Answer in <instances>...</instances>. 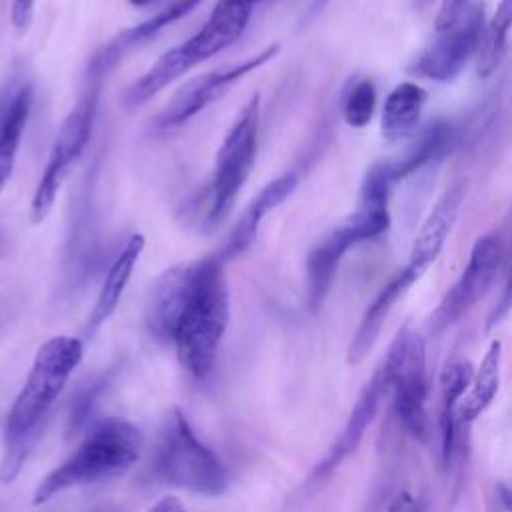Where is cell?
<instances>
[{
	"label": "cell",
	"instance_id": "obj_1",
	"mask_svg": "<svg viewBox=\"0 0 512 512\" xmlns=\"http://www.w3.org/2000/svg\"><path fill=\"white\" fill-rule=\"evenodd\" d=\"M82 356L84 344L74 336H52L38 348L24 386L6 416L0 458L2 484L14 482L22 472L42 434L50 408L62 394Z\"/></svg>",
	"mask_w": 512,
	"mask_h": 512
},
{
	"label": "cell",
	"instance_id": "obj_2",
	"mask_svg": "<svg viewBox=\"0 0 512 512\" xmlns=\"http://www.w3.org/2000/svg\"><path fill=\"white\" fill-rule=\"evenodd\" d=\"M230 318L224 262L214 252L202 258L200 276L178 316L172 346L180 366L196 380L210 376Z\"/></svg>",
	"mask_w": 512,
	"mask_h": 512
},
{
	"label": "cell",
	"instance_id": "obj_3",
	"mask_svg": "<svg viewBox=\"0 0 512 512\" xmlns=\"http://www.w3.org/2000/svg\"><path fill=\"white\" fill-rule=\"evenodd\" d=\"M142 432L128 420L104 418L96 422L78 448L54 470H50L34 488L32 504L40 506L56 494L108 480L128 470L140 456Z\"/></svg>",
	"mask_w": 512,
	"mask_h": 512
},
{
	"label": "cell",
	"instance_id": "obj_4",
	"mask_svg": "<svg viewBox=\"0 0 512 512\" xmlns=\"http://www.w3.org/2000/svg\"><path fill=\"white\" fill-rule=\"evenodd\" d=\"M250 16L252 8L236 0H218L198 32H194L182 44L166 50L138 80L126 88L122 96L124 108H140L166 86L182 78L188 70L232 46L246 30Z\"/></svg>",
	"mask_w": 512,
	"mask_h": 512
},
{
	"label": "cell",
	"instance_id": "obj_5",
	"mask_svg": "<svg viewBox=\"0 0 512 512\" xmlns=\"http://www.w3.org/2000/svg\"><path fill=\"white\" fill-rule=\"evenodd\" d=\"M152 474L200 496H218L230 484V474L218 454L192 430L180 408H172L160 430L152 456Z\"/></svg>",
	"mask_w": 512,
	"mask_h": 512
},
{
	"label": "cell",
	"instance_id": "obj_6",
	"mask_svg": "<svg viewBox=\"0 0 512 512\" xmlns=\"http://www.w3.org/2000/svg\"><path fill=\"white\" fill-rule=\"evenodd\" d=\"M102 84L104 82H98V80H84V86L80 90L76 104L70 108V112L62 120L52 140L42 176L38 178V184L30 200L32 224H40L46 220V216L56 204V198L60 194L64 180L68 178L72 166L78 162V158L86 150L94 130V122H96Z\"/></svg>",
	"mask_w": 512,
	"mask_h": 512
},
{
	"label": "cell",
	"instance_id": "obj_7",
	"mask_svg": "<svg viewBox=\"0 0 512 512\" xmlns=\"http://www.w3.org/2000/svg\"><path fill=\"white\" fill-rule=\"evenodd\" d=\"M260 128V94L248 98L228 128L214 160V170L208 184L206 222L220 224L240 196L258 152Z\"/></svg>",
	"mask_w": 512,
	"mask_h": 512
},
{
	"label": "cell",
	"instance_id": "obj_8",
	"mask_svg": "<svg viewBox=\"0 0 512 512\" xmlns=\"http://www.w3.org/2000/svg\"><path fill=\"white\" fill-rule=\"evenodd\" d=\"M378 370L384 376L386 390H392L398 420L410 436L418 442H426L430 436V420L426 412L428 370L422 336L410 330V326H402Z\"/></svg>",
	"mask_w": 512,
	"mask_h": 512
},
{
	"label": "cell",
	"instance_id": "obj_9",
	"mask_svg": "<svg viewBox=\"0 0 512 512\" xmlns=\"http://www.w3.org/2000/svg\"><path fill=\"white\" fill-rule=\"evenodd\" d=\"M280 52L278 44H270L258 54H252L236 64L210 70L206 74H200L192 80H188L184 86L176 90V94L170 98V102L164 106V110L152 120L150 128L154 132H168L174 130L188 120H192L196 114L204 112L210 104L218 102L226 92L232 90V86L242 80L244 76L252 74L260 66L268 64L276 54Z\"/></svg>",
	"mask_w": 512,
	"mask_h": 512
},
{
	"label": "cell",
	"instance_id": "obj_10",
	"mask_svg": "<svg viewBox=\"0 0 512 512\" xmlns=\"http://www.w3.org/2000/svg\"><path fill=\"white\" fill-rule=\"evenodd\" d=\"M502 264V246L494 234L480 236L470 252L468 264L430 318L434 332L458 322L492 286Z\"/></svg>",
	"mask_w": 512,
	"mask_h": 512
},
{
	"label": "cell",
	"instance_id": "obj_11",
	"mask_svg": "<svg viewBox=\"0 0 512 512\" xmlns=\"http://www.w3.org/2000/svg\"><path fill=\"white\" fill-rule=\"evenodd\" d=\"M484 28L482 10L466 6L462 16L452 26L438 32V38L418 56L414 72L434 82L454 80L466 62L476 56Z\"/></svg>",
	"mask_w": 512,
	"mask_h": 512
},
{
	"label": "cell",
	"instance_id": "obj_12",
	"mask_svg": "<svg viewBox=\"0 0 512 512\" xmlns=\"http://www.w3.org/2000/svg\"><path fill=\"white\" fill-rule=\"evenodd\" d=\"M200 270L202 258L174 264L154 280L144 306V326L156 342H172L174 326L200 276Z\"/></svg>",
	"mask_w": 512,
	"mask_h": 512
},
{
	"label": "cell",
	"instance_id": "obj_13",
	"mask_svg": "<svg viewBox=\"0 0 512 512\" xmlns=\"http://www.w3.org/2000/svg\"><path fill=\"white\" fill-rule=\"evenodd\" d=\"M202 0H174L166 8L158 10L154 16L146 18L144 22L130 26L116 36H112L108 42H104L88 60L84 80H98L104 82L106 76L136 48L148 44L154 40L164 28H168L172 22L180 20L182 16L190 14Z\"/></svg>",
	"mask_w": 512,
	"mask_h": 512
},
{
	"label": "cell",
	"instance_id": "obj_14",
	"mask_svg": "<svg viewBox=\"0 0 512 512\" xmlns=\"http://www.w3.org/2000/svg\"><path fill=\"white\" fill-rule=\"evenodd\" d=\"M386 392L388 390H386L384 376H382L380 370H376L374 376L362 388L358 400L354 402V406L350 410V416H348L346 424L342 426L340 434L336 436V440L332 442V446L328 448L324 458L308 474V478L304 482V488L312 490L318 484L326 482L334 474V470L358 448V444L364 438V432H366L368 424L374 420L376 410L380 406V400Z\"/></svg>",
	"mask_w": 512,
	"mask_h": 512
},
{
	"label": "cell",
	"instance_id": "obj_15",
	"mask_svg": "<svg viewBox=\"0 0 512 512\" xmlns=\"http://www.w3.org/2000/svg\"><path fill=\"white\" fill-rule=\"evenodd\" d=\"M366 236L358 222L350 216L344 224L328 232L320 242L312 246L306 256V300L312 312L320 310L328 290L334 282L342 256L350 246L364 242Z\"/></svg>",
	"mask_w": 512,
	"mask_h": 512
},
{
	"label": "cell",
	"instance_id": "obj_16",
	"mask_svg": "<svg viewBox=\"0 0 512 512\" xmlns=\"http://www.w3.org/2000/svg\"><path fill=\"white\" fill-rule=\"evenodd\" d=\"M300 176L294 170H286L274 180H270L246 206V210L236 220L234 228L230 230L224 244L216 250V254L222 258V262H230L250 250V246L256 242L260 222L266 218L268 212L278 208L296 188H298Z\"/></svg>",
	"mask_w": 512,
	"mask_h": 512
},
{
	"label": "cell",
	"instance_id": "obj_17",
	"mask_svg": "<svg viewBox=\"0 0 512 512\" xmlns=\"http://www.w3.org/2000/svg\"><path fill=\"white\" fill-rule=\"evenodd\" d=\"M464 184L462 182H454L450 188H446L440 198L436 200V204L432 206V210L428 212L426 220L422 222L412 250H410V258H408V268H412L418 276H422L428 266L438 258V254L442 252L454 224L458 218V212L462 208L464 202Z\"/></svg>",
	"mask_w": 512,
	"mask_h": 512
},
{
	"label": "cell",
	"instance_id": "obj_18",
	"mask_svg": "<svg viewBox=\"0 0 512 512\" xmlns=\"http://www.w3.org/2000/svg\"><path fill=\"white\" fill-rule=\"evenodd\" d=\"M144 236L140 232H134L128 236V240L124 242V246L118 250V254L114 256V260L108 264V270L104 274L102 286L98 290L96 302L90 310V316L86 320V336L90 338L92 334L98 332L100 326H104L108 322V318L116 312L122 294L132 278V272L142 256L144 250Z\"/></svg>",
	"mask_w": 512,
	"mask_h": 512
},
{
	"label": "cell",
	"instance_id": "obj_19",
	"mask_svg": "<svg viewBox=\"0 0 512 512\" xmlns=\"http://www.w3.org/2000/svg\"><path fill=\"white\" fill-rule=\"evenodd\" d=\"M420 280V276L404 266L394 278H390V282L378 292V296L372 300V304L366 308L352 340L348 346V354L346 360L348 364H358L362 362V358L372 350V346L376 344L380 330L392 310V306L398 302V298H402V294L416 282Z\"/></svg>",
	"mask_w": 512,
	"mask_h": 512
},
{
	"label": "cell",
	"instance_id": "obj_20",
	"mask_svg": "<svg viewBox=\"0 0 512 512\" xmlns=\"http://www.w3.org/2000/svg\"><path fill=\"white\" fill-rule=\"evenodd\" d=\"M32 108V86L20 84L0 110V194L6 188Z\"/></svg>",
	"mask_w": 512,
	"mask_h": 512
},
{
	"label": "cell",
	"instance_id": "obj_21",
	"mask_svg": "<svg viewBox=\"0 0 512 512\" xmlns=\"http://www.w3.org/2000/svg\"><path fill=\"white\" fill-rule=\"evenodd\" d=\"M428 94L414 82H400L390 90L382 108V136L390 142L408 136L426 104Z\"/></svg>",
	"mask_w": 512,
	"mask_h": 512
},
{
	"label": "cell",
	"instance_id": "obj_22",
	"mask_svg": "<svg viewBox=\"0 0 512 512\" xmlns=\"http://www.w3.org/2000/svg\"><path fill=\"white\" fill-rule=\"evenodd\" d=\"M500 366H502V344L500 340H494L488 346L478 370L474 372L470 392L464 396L462 404L458 406L460 424L464 426L472 424L492 404L500 388Z\"/></svg>",
	"mask_w": 512,
	"mask_h": 512
},
{
	"label": "cell",
	"instance_id": "obj_23",
	"mask_svg": "<svg viewBox=\"0 0 512 512\" xmlns=\"http://www.w3.org/2000/svg\"><path fill=\"white\" fill-rule=\"evenodd\" d=\"M450 136H452L450 126L444 124V122H436V124L428 126L400 156L390 158V160H382L380 164H382L384 172L388 174V178L394 184L396 180L406 178L408 174H412L420 166L434 160L446 148Z\"/></svg>",
	"mask_w": 512,
	"mask_h": 512
},
{
	"label": "cell",
	"instance_id": "obj_24",
	"mask_svg": "<svg viewBox=\"0 0 512 512\" xmlns=\"http://www.w3.org/2000/svg\"><path fill=\"white\" fill-rule=\"evenodd\" d=\"M110 380H112V372L100 374L98 378L90 380L86 386H82L76 392V396L72 398V404H70V414H68V434L70 436L78 434L88 424V420L92 418V412H94L100 396L106 392Z\"/></svg>",
	"mask_w": 512,
	"mask_h": 512
},
{
	"label": "cell",
	"instance_id": "obj_25",
	"mask_svg": "<svg viewBox=\"0 0 512 512\" xmlns=\"http://www.w3.org/2000/svg\"><path fill=\"white\" fill-rule=\"evenodd\" d=\"M376 108V88L370 80L354 82L342 102V116L348 126L362 128L372 120Z\"/></svg>",
	"mask_w": 512,
	"mask_h": 512
},
{
	"label": "cell",
	"instance_id": "obj_26",
	"mask_svg": "<svg viewBox=\"0 0 512 512\" xmlns=\"http://www.w3.org/2000/svg\"><path fill=\"white\" fill-rule=\"evenodd\" d=\"M474 378V368L468 360L464 358H454L446 364L444 372H442V404H440V412H454L458 400L462 398L464 390L472 384Z\"/></svg>",
	"mask_w": 512,
	"mask_h": 512
},
{
	"label": "cell",
	"instance_id": "obj_27",
	"mask_svg": "<svg viewBox=\"0 0 512 512\" xmlns=\"http://www.w3.org/2000/svg\"><path fill=\"white\" fill-rule=\"evenodd\" d=\"M510 28H512V0H500L492 20L486 24L484 34L490 40L506 46V36L510 32Z\"/></svg>",
	"mask_w": 512,
	"mask_h": 512
},
{
	"label": "cell",
	"instance_id": "obj_28",
	"mask_svg": "<svg viewBox=\"0 0 512 512\" xmlns=\"http://www.w3.org/2000/svg\"><path fill=\"white\" fill-rule=\"evenodd\" d=\"M34 8H36V0H12L10 22L18 34H24L30 28L34 18Z\"/></svg>",
	"mask_w": 512,
	"mask_h": 512
},
{
	"label": "cell",
	"instance_id": "obj_29",
	"mask_svg": "<svg viewBox=\"0 0 512 512\" xmlns=\"http://www.w3.org/2000/svg\"><path fill=\"white\" fill-rule=\"evenodd\" d=\"M466 6H468V0H444L436 16V32H442L448 26H452L462 16Z\"/></svg>",
	"mask_w": 512,
	"mask_h": 512
},
{
	"label": "cell",
	"instance_id": "obj_30",
	"mask_svg": "<svg viewBox=\"0 0 512 512\" xmlns=\"http://www.w3.org/2000/svg\"><path fill=\"white\" fill-rule=\"evenodd\" d=\"M386 512H424L420 502L410 492H400L388 506Z\"/></svg>",
	"mask_w": 512,
	"mask_h": 512
},
{
	"label": "cell",
	"instance_id": "obj_31",
	"mask_svg": "<svg viewBox=\"0 0 512 512\" xmlns=\"http://www.w3.org/2000/svg\"><path fill=\"white\" fill-rule=\"evenodd\" d=\"M146 512H188L184 504L174 496H164L156 504H152Z\"/></svg>",
	"mask_w": 512,
	"mask_h": 512
},
{
	"label": "cell",
	"instance_id": "obj_32",
	"mask_svg": "<svg viewBox=\"0 0 512 512\" xmlns=\"http://www.w3.org/2000/svg\"><path fill=\"white\" fill-rule=\"evenodd\" d=\"M496 494H498V502L502 504V508H504L506 512H512V488L506 486L504 482H500V484L496 486Z\"/></svg>",
	"mask_w": 512,
	"mask_h": 512
},
{
	"label": "cell",
	"instance_id": "obj_33",
	"mask_svg": "<svg viewBox=\"0 0 512 512\" xmlns=\"http://www.w3.org/2000/svg\"><path fill=\"white\" fill-rule=\"evenodd\" d=\"M156 0H128V4L130 6H134V8H148V6H152Z\"/></svg>",
	"mask_w": 512,
	"mask_h": 512
},
{
	"label": "cell",
	"instance_id": "obj_34",
	"mask_svg": "<svg viewBox=\"0 0 512 512\" xmlns=\"http://www.w3.org/2000/svg\"><path fill=\"white\" fill-rule=\"evenodd\" d=\"M236 2H240V4H244V6H248V8H252V10H254V6H256V4H260L262 0H236Z\"/></svg>",
	"mask_w": 512,
	"mask_h": 512
},
{
	"label": "cell",
	"instance_id": "obj_35",
	"mask_svg": "<svg viewBox=\"0 0 512 512\" xmlns=\"http://www.w3.org/2000/svg\"><path fill=\"white\" fill-rule=\"evenodd\" d=\"M418 2H420V4H424V2H428V0H418Z\"/></svg>",
	"mask_w": 512,
	"mask_h": 512
}]
</instances>
